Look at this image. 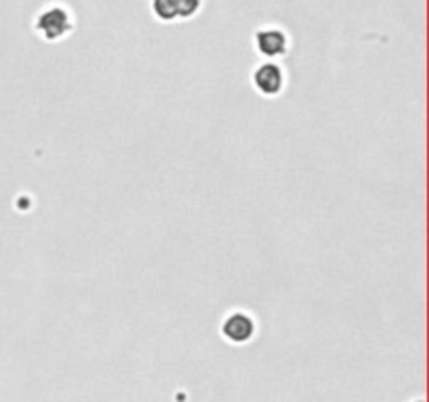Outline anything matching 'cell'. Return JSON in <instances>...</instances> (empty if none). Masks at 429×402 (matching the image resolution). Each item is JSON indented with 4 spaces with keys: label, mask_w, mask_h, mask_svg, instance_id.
I'll use <instances>...</instances> for the list:
<instances>
[{
    "label": "cell",
    "mask_w": 429,
    "mask_h": 402,
    "mask_svg": "<svg viewBox=\"0 0 429 402\" xmlns=\"http://www.w3.org/2000/svg\"><path fill=\"white\" fill-rule=\"evenodd\" d=\"M203 0H180V9H178V17L180 20H191L201 11Z\"/></svg>",
    "instance_id": "8992f818"
},
{
    "label": "cell",
    "mask_w": 429,
    "mask_h": 402,
    "mask_svg": "<svg viewBox=\"0 0 429 402\" xmlns=\"http://www.w3.org/2000/svg\"><path fill=\"white\" fill-rule=\"evenodd\" d=\"M220 333L226 341H231L235 346L247 343L256 333V320L245 310H233L224 316V320L220 325Z\"/></svg>",
    "instance_id": "7a4b0ae2"
},
{
    "label": "cell",
    "mask_w": 429,
    "mask_h": 402,
    "mask_svg": "<svg viewBox=\"0 0 429 402\" xmlns=\"http://www.w3.org/2000/svg\"><path fill=\"white\" fill-rule=\"evenodd\" d=\"M254 45H256V51L266 57V59H279V57H285L287 51H289V38L287 34L281 30V28H274V26H268V28H262L256 32L254 36Z\"/></svg>",
    "instance_id": "277c9868"
},
{
    "label": "cell",
    "mask_w": 429,
    "mask_h": 402,
    "mask_svg": "<svg viewBox=\"0 0 429 402\" xmlns=\"http://www.w3.org/2000/svg\"><path fill=\"white\" fill-rule=\"evenodd\" d=\"M178 9H180V0H151V11L159 22H174L178 20Z\"/></svg>",
    "instance_id": "5b68a950"
},
{
    "label": "cell",
    "mask_w": 429,
    "mask_h": 402,
    "mask_svg": "<svg viewBox=\"0 0 429 402\" xmlns=\"http://www.w3.org/2000/svg\"><path fill=\"white\" fill-rule=\"evenodd\" d=\"M285 72L279 63H260L251 74V84L262 97H279L285 88Z\"/></svg>",
    "instance_id": "3957f363"
},
{
    "label": "cell",
    "mask_w": 429,
    "mask_h": 402,
    "mask_svg": "<svg viewBox=\"0 0 429 402\" xmlns=\"http://www.w3.org/2000/svg\"><path fill=\"white\" fill-rule=\"evenodd\" d=\"M34 30L38 34V38L47 40V42H59L63 38H68L74 30V15L70 13L68 7L61 5H51L45 11L38 13L36 22H34Z\"/></svg>",
    "instance_id": "6da1fadb"
}]
</instances>
